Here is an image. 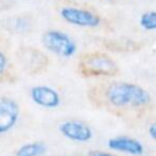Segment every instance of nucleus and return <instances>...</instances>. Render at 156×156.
<instances>
[{
    "instance_id": "nucleus-12",
    "label": "nucleus",
    "mask_w": 156,
    "mask_h": 156,
    "mask_svg": "<svg viewBox=\"0 0 156 156\" xmlns=\"http://www.w3.org/2000/svg\"><path fill=\"white\" fill-rule=\"evenodd\" d=\"M87 156H121L113 151H104V150H91L87 154Z\"/></svg>"
},
{
    "instance_id": "nucleus-4",
    "label": "nucleus",
    "mask_w": 156,
    "mask_h": 156,
    "mask_svg": "<svg viewBox=\"0 0 156 156\" xmlns=\"http://www.w3.org/2000/svg\"><path fill=\"white\" fill-rule=\"evenodd\" d=\"M58 15L63 22L67 24L74 26V27H82V28H96L101 24L102 20L99 13L95 11L80 7V6H73V5H65L58 10Z\"/></svg>"
},
{
    "instance_id": "nucleus-3",
    "label": "nucleus",
    "mask_w": 156,
    "mask_h": 156,
    "mask_svg": "<svg viewBox=\"0 0 156 156\" xmlns=\"http://www.w3.org/2000/svg\"><path fill=\"white\" fill-rule=\"evenodd\" d=\"M44 49L58 57L71 58L77 54L78 45L76 40L66 32L60 29H49L41 35Z\"/></svg>"
},
{
    "instance_id": "nucleus-11",
    "label": "nucleus",
    "mask_w": 156,
    "mask_h": 156,
    "mask_svg": "<svg viewBox=\"0 0 156 156\" xmlns=\"http://www.w3.org/2000/svg\"><path fill=\"white\" fill-rule=\"evenodd\" d=\"M10 68V62H9V57L5 54V51H2L0 49V78L5 77L7 74V71Z\"/></svg>"
},
{
    "instance_id": "nucleus-1",
    "label": "nucleus",
    "mask_w": 156,
    "mask_h": 156,
    "mask_svg": "<svg viewBox=\"0 0 156 156\" xmlns=\"http://www.w3.org/2000/svg\"><path fill=\"white\" fill-rule=\"evenodd\" d=\"M102 100L115 110H143L151 104L152 96L140 84L112 80L104 85Z\"/></svg>"
},
{
    "instance_id": "nucleus-8",
    "label": "nucleus",
    "mask_w": 156,
    "mask_h": 156,
    "mask_svg": "<svg viewBox=\"0 0 156 156\" xmlns=\"http://www.w3.org/2000/svg\"><path fill=\"white\" fill-rule=\"evenodd\" d=\"M107 149L117 154H124L129 156H143L145 152L144 144L129 135H116L107 140Z\"/></svg>"
},
{
    "instance_id": "nucleus-14",
    "label": "nucleus",
    "mask_w": 156,
    "mask_h": 156,
    "mask_svg": "<svg viewBox=\"0 0 156 156\" xmlns=\"http://www.w3.org/2000/svg\"><path fill=\"white\" fill-rule=\"evenodd\" d=\"M107 1H112V0H107Z\"/></svg>"
},
{
    "instance_id": "nucleus-7",
    "label": "nucleus",
    "mask_w": 156,
    "mask_h": 156,
    "mask_svg": "<svg viewBox=\"0 0 156 156\" xmlns=\"http://www.w3.org/2000/svg\"><path fill=\"white\" fill-rule=\"evenodd\" d=\"M21 106L10 96H0V135L10 133L20 122Z\"/></svg>"
},
{
    "instance_id": "nucleus-5",
    "label": "nucleus",
    "mask_w": 156,
    "mask_h": 156,
    "mask_svg": "<svg viewBox=\"0 0 156 156\" xmlns=\"http://www.w3.org/2000/svg\"><path fill=\"white\" fill-rule=\"evenodd\" d=\"M57 129L65 139L78 144H87L94 138L93 128L80 119H65L58 124Z\"/></svg>"
},
{
    "instance_id": "nucleus-13",
    "label": "nucleus",
    "mask_w": 156,
    "mask_h": 156,
    "mask_svg": "<svg viewBox=\"0 0 156 156\" xmlns=\"http://www.w3.org/2000/svg\"><path fill=\"white\" fill-rule=\"evenodd\" d=\"M147 134H149V136H150L154 141H156V119L152 121V122L149 124V127H147Z\"/></svg>"
},
{
    "instance_id": "nucleus-9",
    "label": "nucleus",
    "mask_w": 156,
    "mask_h": 156,
    "mask_svg": "<svg viewBox=\"0 0 156 156\" xmlns=\"http://www.w3.org/2000/svg\"><path fill=\"white\" fill-rule=\"evenodd\" d=\"M48 151V146L44 141H29L17 147L15 156H44Z\"/></svg>"
},
{
    "instance_id": "nucleus-2",
    "label": "nucleus",
    "mask_w": 156,
    "mask_h": 156,
    "mask_svg": "<svg viewBox=\"0 0 156 156\" xmlns=\"http://www.w3.org/2000/svg\"><path fill=\"white\" fill-rule=\"evenodd\" d=\"M80 73L85 77H113L118 72V67L113 58L105 52H89L79 61Z\"/></svg>"
},
{
    "instance_id": "nucleus-10",
    "label": "nucleus",
    "mask_w": 156,
    "mask_h": 156,
    "mask_svg": "<svg viewBox=\"0 0 156 156\" xmlns=\"http://www.w3.org/2000/svg\"><path fill=\"white\" fill-rule=\"evenodd\" d=\"M139 26L146 32L156 30V10L143 12L139 17Z\"/></svg>"
},
{
    "instance_id": "nucleus-6",
    "label": "nucleus",
    "mask_w": 156,
    "mask_h": 156,
    "mask_svg": "<svg viewBox=\"0 0 156 156\" xmlns=\"http://www.w3.org/2000/svg\"><path fill=\"white\" fill-rule=\"evenodd\" d=\"M30 101L45 110L57 108L62 104V96L60 91L48 84H35L29 90Z\"/></svg>"
}]
</instances>
